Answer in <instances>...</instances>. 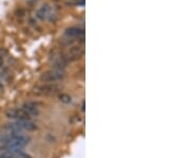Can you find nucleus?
<instances>
[{
  "label": "nucleus",
  "mask_w": 190,
  "mask_h": 158,
  "mask_svg": "<svg viewBox=\"0 0 190 158\" xmlns=\"http://www.w3.org/2000/svg\"><path fill=\"white\" fill-rule=\"evenodd\" d=\"M83 34H85V31L83 29L79 27H71L68 28L65 31V35L69 38H79V37H83Z\"/></svg>",
  "instance_id": "nucleus-8"
},
{
  "label": "nucleus",
  "mask_w": 190,
  "mask_h": 158,
  "mask_svg": "<svg viewBox=\"0 0 190 158\" xmlns=\"http://www.w3.org/2000/svg\"><path fill=\"white\" fill-rule=\"evenodd\" d=\"M25 10H22V9H19L17 12H16V16L19 17V18H23V17H25Z\"/></svg>",
  "instance_id": "nucleus-13"
},
{
  "label": "nucleus",
  "mask_w": 190,
  "mask_h": 158,
  "mask_svg": "<svg viewBox=\"0 0 190 158\" xmlns=\"http://www.w3.org/2000/svg\"><path fill=\"white\" fill-rule=\"evenodd\" d=\"M0 142L2 143V145H11V147L23 149L31 142V138L21 133L7 132L2 136H0Z\"/></svg>",
  "instance_id": "nucleus-1"
},
{
  "label": "nucleus",
  "mask_w": 190,
  "mask_h": 158,
  "mask_svg": "<svg viewBox=\"0 0 190 158\" xmlns=\"http://www.w3.org/2000/svg\"><path fill=\"white\" fill-rule=\"evenodd\" d=\"M7 117L9 119H13L15 121H21V120H31V116L27 114L22 108H12L7 111Z\"/></svg>",
  "instance_id": "nucleus-6"
},
{
  "label": "nucleus",
  "mask_w": 190,
  "mask_h": 158,
  "mask_svg": "<svg viewBox=\"0 0 190 158\" xmlns=\"http://www.w3.org/2000/svg\"><path fill=\"white\" fill-rule=\"evenodd\" d=\"M85 54V49H83V46H73L71 47L65 54L63 55V59L69 63V62H74V61H78Z\"/></svg>",
  "instance_id": "nucleus-5"
},
{
  "label": "nucleus",
  "mask_w": 190,
  "mask_h": 158,
  "mask_svg": "<svg viewBox=\"0 0 190 158\" xmlns=\"http://www.w3.org/2000/svg\"><path fill=\"white\" fill-rule=\"evenodd\" d=\"M59 101H61L63 103H71L72 102V99L71 97H70L69 95H66V93H61V95H59Z\"/></svg>",
  "instance_id": "nucleus-11"
},
{
  "label": "nucleus",
  "mask_w": 190,
  "mask_h": 158,
  "mask_svg": "<svg viewBox=\"0 0 190 158\" xmlns=\"http://www.w3.org/2000/svg\"><path fill=\"white\" fill-rule=\"evenodd\" d=\"M21 108L27 114H29L31 117H38L39 116V108H38L37 104L34 103V102H25Z\"/></svg>",
  "instance_id": "nucleus-7"
},
{
  "label": "nucleus",
  "mask_w": 190,
  "mask_h": 158,
  "mask_svg": "<svg viewBox=\"0 0 190 158\" xmlns=\"http://www.w3.org/2000/svg\"><path fill=\"white\" fill-rule=\"evenodd\" d=\"M66 77L65 70L59 69H51L43 72L40 77V80L43 83H55L57 81H61Z\"/></svg>",
  "instance_id": "nucleus-4"
},
{
  "label": "nucleus",
  "mask_w": 190,
  "mask_h": 158,
  "mask_svg": "<svg viewBox=\"0 0 190 158\" xmlns=\"http://www.w3.org/2000/svg\"><path fill=\"white\" fill-rule=\"evenodd\" d=\"M36 15H37V17L39 19L45 20V19H49L50 17H51L52 11H51V9H50V7H48V5H42L40 9L38 10Z\"/></svg>",
  "instance_id": "nucleus-9"
},
{
  "label": "nucleus",
  "mask_w": 190,
  "mask_h": 158,
  "mask_svg": "<svg viewBox=\"0 0 190 158\" xmlns=\"http://www.w3.org/2000/svg\"><path fill=\"white\" fill-rule=\"evenodd\" d=\"M3 129L7 132H16V133H21V132H33L37 129V125L31 120H21V121H14L5 123Z\"/></svg>",
  "instance_id": "nucleus-2"
},
{
  "label": "nucleus",
  "mask_w": 190,
  "mask_h": 158,
  "mask_svg": "<svg viewBox=\"0 0 190 158\" xmlns=\"http://www.w3.org/2000/svg\"><path fill=\"white\" fill-rule=\"evenodd\" d=\"M81 111H85V102H83V105H81Z\"/></svg>",
  "instance_id": "nucleus-16"
},
{
  "label": "nucleus",
  "mask_w": 190,
  "mask_h": 158,
  "mask_svg": "<svg viewBox=\"0 0 190 158\" xmlns=\"http://www.w3.org/2000/svg\"><path fill=\"white\" fill-rule=\"evenodd\" d=\"M2 65H3V57L0 55V67H1Z\"/></svg>",
  "instance_id": "nucleus-14"
},
{
  "label": "nucleus",
  "mask_w": 190,
  "mask_h": 158,
  "mask_svg": "<svg viewBox=\"0 0 190 158\" xmlns=\"http://www.w3.org/2000/svg\"><path fill=\"white\" fill-rule=\"evenodd\" d=\"M61 91V86L55 83H43L36 86L34 88V93L37 96H52Z\"/></svg>",
  "instance_id": "nucleus-3"
},
{
  "label": "nucleus",
  "mask_w": 190,
  "mask_h": 158,
  "mask_svg": "<svg viewBox=\"0 0 190 158\" xmlns=\"http://www.w3.org/2000/svg\"><path fill=\"white\" fill-rule=\"evenodd\" d=\"M0 158H18V157H16V156L13 155V154L7 153V152H2V153L0 154Z\"/></svg>",
  "instance_id": "nucleus-12"
},
{
  "label": "nucleus",
  "mask_w": 190,
  "mask_h": 158,
  "mask_svg": "<svg viewBox=\"0 0 190 158\" xmlns=\"http://www.w3.org/2000/svg\"><path fill=\"white\" fill-rule=\"evenodd\" d=\"M27 1H28L29 3H34V2H36L37 0H27Z\"/></svg>",
  "instance_id": "nucleus-15"
},
{
  "label": "nucleus",
  "mask_w": 190,
  "mask_h": 158,
  "mask_svg": "<svg viewBox=\"0 0 190 158\" xmlns=\"http://www.w3.org/2000/svg\"><path fill=\"white\" fill-rule=\"evenodd\" d=\"M68 62L63 59V55L58 57H55L53 61V67L54 69H59V70H65V68L67 67Z\"/></svg>",
  "instance_id": "nucleus-10"
}]
</instances>
